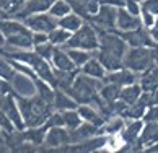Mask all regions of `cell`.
I'll use <instances>...</instances> for the list:
<instances>
[{"mask_svg":"<svg viewBox=\"0 0 158 153\" xmlns=\"http://www.w3.org/2000/svg\"><path fill=\"white\" fill-rule=\"evenodd\" d=\"M70 11H72V7L69 5L67 0H56L54 3H52V7L49 8V13L54 16V18H62V16L69 15Z\"/></svg>","mask_w":158,"mask_h":153,"instance_id":"30","label":"cell"},{"mask_svg":"<svg viewBox=\"0 0 158 153\" xmlns=\"http://www.w3.org/2000/svg\"><path fill=\"white\" fill-rule=\"evenodd\" d=\"M57 23H59L60 28L67 29V31H70V33H73V31H77V29L83 25L85 20L81 18L80 15L75 13V11H70L69 15H65V16H62V18L57 20Z\"/></svg>","mask_w":158,"mask_h":153,"instance_id":"25","label":"cell"},{"mask_svg":"<svg viewBox=\"0 0 158 153\" xmlns=\"http://www.w3.org/2000/svg\"><path fill=\"white\" fill-rule=\"evenodd\" d=\"M52 67L57 70H78V67L73 64V60L70 59V56L67 54V51L64 48H56L54 54L51 59Z\"/></svg>","mask_w":158,"mask_h":153,"instance_id":"17","label":"cell"},{"mask_svg":"<svg viewBox=\"0 0 158 153\" xmlns=\"http://www.w3.org/2000/svg\"><path fill=\"white\" fill-rule=\"evenodd\" d=\"M153 59H155V64L158 65V46L153 48Z\"/></svg>","mask_w":158,"mask_h":153,"instance_id":"43","label":"cell"},{"mask_svg":"<svg viewBox=\"0 0 158 153\" xmlns=\"http://www.w3.org/2000/svg\"><path fill=\"white\" fill-rule=\"evenodd\" d=\"M0 46H5V36L2 31H0Z\"/></svg>","mask_w":158,"mask_h":153,"instance_id":"44","label":"cell"},{"mask_svg":"<svg viewBox=\"0 0 158 153\" xmlns=\"http://www.w3.org/2000/svg\"><path fill=\"white\" fill-rule=\"evenodd\" d=\"M57 48V46H54L52 43H43V44H36L34 46V51L38 52V54L43 57V59H46V60H49L51 62V59H52V54H54V49Z\"/></svg>","mask_w":158,"mask_h":153,"instance_id":"33","label":"cell"},{"mask_svg":"<svg viewBox=\"0 0 158 153\" xmlns=\"http://www.w3.org/2000/svg\"><path fill=\"white\" fill-rule=\"evenodd\" d=\"M77 109H78L80 116L83 117V121L91 122V124H95V126H98V127H101V126L104 124V121H106V117H104V116L95 108V106H91V104H80Z\"/></svg>","mask_w":158,"mask_h":153,"instance_id":"18","label":"cell"},{"mask_svg":"<svg viewBox=\"0 0 158 153\" xmlns=\"http://www.w3.org/2000/svg\"><path fill=\"white\" fill-rule=\"evenodd\" d=\"M99 48L93 52L108 72L124 67V56L129 46L118 33L114 31H99Z\"/></svg>","mask_w":158,"mask_h":153,"instance_id":"1","label":"cell"},{"mask_svg":"<svg viewBox=\"0 0 158 153\" xmlns=\"http://www.w3.org/2000/svg\"><path fill=\"white\" fill-rule=\"evenodd\" d=\"M70 36H72L70 31H67V29H64L60 26H57L56 29H52V31L49 33V43H52L54 46H57V48H62V46L69 41Z\"/></svg>","mask_w":158,"mask_h":153,"instance_id":"29","label":"cell"},{"mask_svg":"<svg viewBox=\"0 0 158 153\" xmlns=\"http://www.w3.org/2000/svg\"><path fill=\"white\" fill-rule=\"evenodd\" d=\"M54 2L56 0H25V2L20 5V8L11 15V18L23 21L26 16H30V15L46 13V11H49V8L52 7Z\"/></svg>","mask_w":158,"mask_h":153,"instance_id":"8","label":"cell"},{"mask_svg":"<svg viewBox=\"0 0 158 153\" xmlns=\"http://www.w3.org/2000/svg\"><path fill=\"white\" fill-rule=\"evenodd\" d=\"M142 121L143 122H158V106L156 104L147 108V111H145V114L142 117Z\"/></svg>","mask_w":158,"mask_h":153,"instance_id":"36","label":"cell"},{"mask_svg":"<svg viewBox=\"0 0 158 153\" xmlns=\"http://www.w3.org/2000/svg\"><path fill=\"white\" fill-rule=\"evenodd\" d=\"M143 151H147V153H152V151H155V153H158V142L156 143H153V145H150V147H147Z\"/></svg>","mask_w":158,"mask_h":153,"instance_id":"42","label":"cell"},{"mask_svg":"<svg viewBox=\"0 0 158 153\" xmlns=\"http://www.w3.org/2000/svg\"><path fill=\"white\" fill-rule=\"evenodd\" d=\"M20 2H21V3H23V2H25V0H20Z\"/></svg>","mask_w":158,"mask_h":153,"instance_id":"46","label":"cell"},{"mask_svg":"<svg viewBox=\"0 0 158 153\" xmlns=\"http://www.w3.org/2000/svg\"><path fill=\"white\" fill-rule=\"evenodd\" d=\"M108 140H109V135H106V134L95 135V137H90V139H86L80 143H70V151H81V153L96 151L99 148H103V147L108 143Z\"/></svg>","mask_w":158,"mask_h":153,"instance_id":"14","label":"cell"},{"mask_svg":"<svg viewBox=\"0 0 158 153\" xmlns=\"http://www.w3.org/2000/svg\"><path fill=\"white\" fill-rule=\"evenodd\" d=\"M140 7L158 16V0H142V2H140Z\"/></svg>","mask_w":158,"mask_h":153,"instance_id":"39","label":"cell"},{"mask_svg":"<svg viewBox=\"0 0 158 153\" xmlns=\"http://www.w3.org/2000/svg\"><path fill=\"white\" fill-rule=\"evenodd\" d=\"M70 143V132L67 127H49L44 139V147H39L43 151H51L52 148Z\"/></svg>","mask_w":158,"mask_h":153,"instance_id":"9","label":"cell"},{"mask_svg":"<svg viewBox=\"0 0 158 153\" xmlns=\"http://www.w3.org/2000/svg\"><path fill=\"white\" fill-rule=\"evenodd\" d=\"M139 26H143V25H142V20H140V16L129 13L124 7L118 8L116 29H119V31H129V29H135V28H139Z\"/></svg>","mask_w":158,"mask_h":153,"instance_id":"15","label":"cell"},{"mask_svg":"<svg viewBox=\"0 0 158 153\" xmlns=\"http://www.w3.org/2000/svg\"><path fill=\"white\" fill-rule=\"evenodd\" d=\"M23 134H25V140L26 142H31L34 145H44V139H46V134H48V126L43 124V126H36V127H26L23 129Z\"/></svg>","mask_w":158,"mask_h":153,"instance_id":"21","label":"cell"},{"mask_svg":"<svg viewBox=\"0 0 158 153\" xmlns=\"http://www.w3.org/2000/svg\"><path fill=\"white\" fill-rule=\"evenodd\" d=\"M139 142L142 143L145 148L158 142V122H143Z\"/></svg>","mask_w":158,"mask_h":153,"instance_id":"20","label":"cell"},{"mask_svg":"<svg viewBox=\"0 0 158 153\" xmlns=\"http://www.w3.org/2000/svg\"><path fill=\"white\" fill-rule=\"evenodd\" d=\"M80 72L85 73V75H88V76H95V78H101V80H103L108 70L104 68V65L98 60L95 56H93L90 60L85 64V65L80 67Z\"/></svg>","mask_w":158,"mask_h":153,"instance_id":"22","label":"cell"},{"mask_svg":"<svg viewBox=\"0 0 158 153\" xmlns=\"http://www.w3.org/2000/svg\"><path fill=\"white\" fill-rule=\"evenodd\" d=\"M148 33H150L152 39H153L155 43L158 44V16H156V20H155V23H153V25H152V26L148 28Z\"/></svg>","mask_w":158,"mask_h":153,"instance_id":"41","label":"cell"},{"mask_svg":"<svg viewBox=\"0 0 158 153\" xmlns=\"http://www.w3.org/2000/svg\"><path fill=\"white\" fill-rule=\"evenodd\" d=\"M153 64V48H129L124 56V67L135 73H142Z\"/></svg>","mask_w":158,"mask_h":153,"instance_id":"4","label":"cell"},{"mask_svg":"<svg viewBox=\"0 0 158 153\" xmlns=\"http://www.w3.org/2000/svg\"><path fill=\"white\" fill-rule=\"evenodd\" d=\"M48 41H49V34L48 33H33V43H34V46L48 43Z\"/></svg>","mask_w":158,"mask_h":153,"instance_id":"40","label":"cell"},{"mask_svg":"<svg viewBox=\"0 0 158 153\" xmlns=\"http://www.w3.org/2000/svg\"><path fill=\"white\" fill-rule=\"evenodd\" d=\"M15 73H16V68L11 65V62L8 60L7 57L0 56V78L10 81L11 78H13Z\"/></svg>","mask_w":158,"mask_h":153,"instance_id":"32","label":"cell"},{"mask_svg":"<svg viewBox=\"0 0 158 153\" xmlns=\"http://www.w3.org/2000/svg\"><path fill=\"white\" fill-rule=\"evenodd\" d=\"M0 132H2V127H0Z\"/></svg>","mask_w":158,"mask_h":153,"instance_id":"47","label":"cell"},{"mask_svg":"<svg viewBox=\"0 0 158 153\" xmlns=\"http://www.w3.org/2000/svg\"><path fill=\"white\" fill-rule=\"evenodd\" d=\"M69 132H70V143H80L90 137H95V135H103L101 127L91 124V122H86V121H83L78 127H75Z\"/></svg>","mask_w":158,"mask_h":153,"instance_id":"13","label":"cell"},{"mask_svg":"<svg viewBox=\"0 0 158 153\" xmlns=\"http://www.w3.org/2000/svg\"><path fill=\"white\" fill-rule=\"evenodd\" d=\"M67 2L72 7V11L80 15L85 21H88L93 15H96L101 5L99 0H67Z\"/></svg>","mask_w":158,"mask_h":153,"instance_id":"12","label":"cell"},{"mask_svg":"<svg viewBox=\"0 0 158 153\" xmlns=\"http://www.w3.org/2000/svg\"><path fill=\"white\" fill-rule=\"evenodd\" d=\"M78 103L75 99L65 93L60 88H56V93H54V109L56 111H67V109H77L78 108Z\"/></svg>","mask_w":158,"mask_h":153,"instance_id":"19","label":"cell"},{"mask_svg":"<svg viewBox=\"0 0 158 153\" xmlns=\"http://www.w3.org/2000/svg\"><path fill=\"white\" fill-rule=\"evenodd\" d=\"M124 8L129 11V13L137 15V16H140V10H142L139 0H126V7Z\"/></svg>","mask_w":158,"mask_h":153,"instance_id":"38","label":"cell"},{"mask_svg":"<svg viewBox=\"0 0 158 153\" xmlns=\"http://www.w3.org/2000/svg\"><path fill=\"white\" fill-rule=\"evenodd\" d=\"M103 81L104 83H116L119 86H126V85L139 81V73L129 70L127 67H122V68H118V70H113V72H106Z\"/></svg>","mask_w":158,"mask_h":153,"instance_id":"11","label":"cell"},{"mask_svg":"<svg viewBox=\"0 0 158 153\" xmlns=\"http://www.w3.org/2000/svg\"><path fill=\"white\" fill-rule=\"evenodd\" d=\"M155 104L158 106V90L155 91Z\"/></svg>","mask_w":158,"mask_h":153,"instance_id":"45","label":"cell"},{"mask_svg":"<svg viewBox=\"0 0 158 153\" xmlns=\"http://www.w3.org/2000/svg\"><path fill=\"white\" fill-rule=\"evenodd\" d=\"M23 23L31 29L33 33H51L52 29H56L59 26V23H57V18H54L49 11H46V13H36V15H30L26 16Z\"/></svg>","mask_w":158,"mask_h":153,"instance_id":"7","label":"cell"},{"mask_svg":"<svg viewBox=\"0 0 158 153\" xmlns=\"http://www.w3.org/2000/svg\"><path fill=\"white\" fill-rule=\"evenodd\" d=\"M113 31L118 33L126 41L129 48H155V46H158L152 39L148 28H145V26H139L135 29H129V31H119V29L114 28Z\"/></svg>","mask_w":158,"mask_h":153,"instance_id":"6","label":"cell"},{"mask_svg":"<svg viewBox=\"0 0 158 153\" xmlns=\"http://www.w3.org/2000/svg\"><path fill=\"white\" fill-rule=\"evenodd\" d=\"M46 126L49 127H62L64 126V114H62V111H54L49 117H48V121H46ZM65 127V126H64Z\"/></svg>","mask_w":158,"mask_h":153,"instance_id":"34","label":"cell"},{"mask_svg":"<svg viewBox=\"0 0 158 153\" xmlns=\"http://www.w3.org/2000/svg\"><path fill=\"white\" fill-rule=\"evenodd\" d=\"M10 83H11V88H13V95H20V96H34L36 95L34 80L31 76L18 72V70L13 75V78L10 80Z\"/></svg>","mask_w":158,"mask_h":153,"instance_id":"10","label":"cell"},{"mask_svg":"<svg viewBox=\"0 0 158 153\" xmlns=\"http://www.w3.org/2000/svg\"><path fill=\"white\" fill-rule=\"evenodd\" d=\"M121 86L116 83H103L101 90H99V96H101L108 104H113L116 99H119Z\"/></svg>","mask_w":158,"mask_h":153,"instance_id":"27","label":"cell"},{"mask_svg":"<svg viewBox=\"0 0 158 153\" xmlns=\"http://www.w3.org/2000/svg\"><path fill=\"white\" fill-rule=\"evenodd\" d=\"M126 126V119L121 116H111L104 121V124L101 126V134H106V135H114V134H119Z\"/></svg>","mask_w":158,"mask_h":153,"instance_id":"24","label":"cell"},{"mask_svg":"<svg viewBox=\"0 0 158 153\" xmlns=\"http://www.w3.org/2000/svg\"><path fill=\"white\" fill-rule=\"evenodd\" d=\"M64 114V126H65L69 130L78 127L81 122H83V117L80 116L78 109H67V111H62Z\"/></svg>","mask_w":158,"mask_h":153,"instance_id":"28","label":"cell"},{"mask_svg":"<svg viewBox=\"0 0 158 153\" xmlns=\"http://www.w3.org/2000/svg\"><path fill=\"white\" fill-rule=\"evenodd\" d=\"M104 81L101 78H95V76H88L85 73L78 72L75 76L73 85L69 88L65 93H69L78 104H91L93 99L96 98Z\"/></svg>","mask_w":158,"mask_h":153,"instance_id":"2","label":"cell"},{"mask_svg":"<svg viewBox=\"0 0 158 153\" xmlns=\"http://www.w3.org/2000/svg\"><path fill=\"white\" fill-rule=\"evenodd\" d=\"M145 111H147V106L142 104L137 99L134 104H129L127 106V111H126V114H124V119H142L143 114H145Z\"/></svg>","mask_w":158,"mask_h":153,"instance_id":"31","label":"cell"},{"mask_svg":"<svg viewBox=\"0 0 158 153\" xmlns=\"http://www.w3.org/2000/svg\"><path fill=\"white\" fill-rule=\"evenodd\" d=\"M116 18H118V7L109 5V3H101L98 13L93 15L88 20V23L93 25V28L96 29V33L113 31L116 28Z\"/></svg>","mask_w":158,"mask_h":153,"instance_id":"5","label":"cell"},{"mask_svg":"<svg viewBox=\"0 0 158 153\" xmlns=\"http://www.w3.org/2000/svg\"><path fill=\"white\" fill-rule=\"evenodd\" d=\"M140 20H142V25L145 28H150L155 23L156 15H153V13H150V11H147L145 8H142V10H140Z\"/></svg>","mask_w":158,"mask_h":153,"instance_id":"37","label":"cell"},{"mask_svg":"<svg viewBox=\"0 0 158 153\" xmlns=\"http://www.w3.org/2000/svg\"><path fill=\"white\" fill-rule=\"evenodd\" d=\"M142 86H140L139 81L135 83H131V85H126V86H121V93H119V98L122 99L124 103L127 104H134L140 98L142 95Z\"/></svg>","mask_w":158,"mask_h":153,"instance_id":"23","label":"cell"},{"mask_svg":"<svg viewBox=\"0 0 158 153\" xmlns=\"http://www.w3.org/2000/svg\"><path fill=\"white\" fill-rule=\"evenodd\" d=\"M64 49L69 48H77V49H85L95 52L99 48V36L96 33V29L93 28L91 23L85 21L77 31L72 33V36L69 38V41L62 46Z\"/></svg>","mask_w":158,"mask_h":153,"instance_id":"3","label":"cell"},{"mask_svg":"<svg viewBox=\"0 0 158 153\" xmlns=\"http://www.w3.org/2000/svg\"><path fill=\"white\" fill-rule=\"evenodd\" d=\"M139 83L143 91H156L158 90V65L153 64L139 73Z\"/></svg>","mask_w":158,"mask_h":153,"instance_id":"16","label":"cell"},{"mask_svg":"<svg viewBox=\"0 0 158 153\" xmlns=\"http://www.w3.org/2000/svg\"><path fill=\"white\" fill-rule=\"evenodd\" d=\"M20 5H21L20 0H0V8L3 11H7L10 16L20 8Z\"/></svg>","mask_w":158,"mask_h":153,"instance_id":"35","label":"cell"},{"mask_svg":"<svg viewBox=\"0 0 158 153\" xmlns=\"http://www.w3.org/2000/svg\"><path fill=\"white\" fill-rule=\"evenodd\" d=\"M65 51H67V54L70 56V59H72L73 64H75L78 68H80L81 65H85V64L93 57V52H91V51H85V49L69 48V49H65Z\"/></svg>","mask_w":158,"mask_h":153,"instance_id":"26","label":"cell"}]
</instances>
